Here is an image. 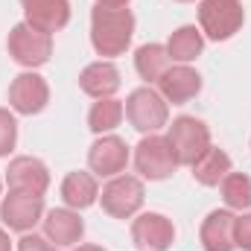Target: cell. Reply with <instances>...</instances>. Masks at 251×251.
Wrapping results in <instances>:
<instances>
[{"instance_id":"27","label":"cell","mask_w":251,"mask_h":251,"mask_svg":"<svg viewBox=\"0 0 251 251\" xmlns=\"http://www.w3.org/2000/svg\"><path fill=\"white\" fill-rule=\"evenodd\" d=\"M0 251H12V240H9V234L0 228Z\"/></svg>"},{"instance_id":"29","label":"cell","mask_w":251,"mask_h":251,"mask_svg":"<svg viewBox=\"0 0 251 251\" xmlns=\"http://www.w3.org/2000/svg\"><path fill=\"white\" fill-rule=\"evenodd\" d=\"M73 251H105V249H100V246H79V249H73Z\"/></svg>"},{"instance_id":"13","label":"cell","mask_w":251,"mask_h":251,"mask_svg":"<svg viewBox=\"0 0 251 251\" xmlns=\"http://www.w3.org/2000/svg\"><path fill=\"white\" fill-rule=\"evenodd\" d=\"M24 6V15H26V24L53 35L67 26L70 21V3L67 0H21Z\"/></svg>"},{"instance_id":"9","label":"cell","mask_w":251,"mask_h":251,"mask_svg":"<svg viewBox=\"0 0 251 251\" xmlns=\"http://www.w3.org/2000/svg\"><path fill=\"white\" fill-rule=\"evenodd\" d=\"M44 216V199L35 193H21V190H9V196L0 204V219L9 231L18 234H29Z\"/></svg>"},{"instance_id":"25","label":"cell","mask_w":251,"mask_h":251,"mask_svg":"<svg viewBox=\"0 0 251 251\" xmlns=\"http://www.w3.org/2000/svg\"><path fill=\"white\" fill-rule=\"evenodd\" d=\"M234 240H237V249L251 251V213H243V216H237Z\"/></svg>"},{"instance_id":"4","label":"cell","mask_w":251,"mask_h":251,"mask_svg":"<svg viewBox=\"0 0 251 251\" xmlns=\"http://www.w3.org/2000/svg\"><path fill=\"white\" fill-rule=\"evenodd\" d=\"M6 47H9V56L21 67L35 70V67L50 62V56H53V35H47V32H41V29H35V26H29L24 21V24L12 26Z\"/></svg>"},{"instance_id":"14","label":"cell","mask_w":251,"mask_h":251,"mask_svg":"<svg viewBox=\"0 0 251 251\" xmlns=\"http://www.w3.org/2000/svg\"><path fill=\"white\" fill-rule=\"evenodd\" d=\"M234 228H237V216L231 210H210L207 219L201 222L199 240L204 251H234L237 240H234Z\"/></svg>"},{"instance_id":"6","label":"cell","mask_w":251,"mask_h":251,"mask_svg":"<svg viewBox=\"0 0 251 251\" xmlns=\"http://www.w3.org/2000/svg\"><path fill=\"white\" fill-rule=\"evenodd\" d=\"M126 117L140 134H155L158 128H164L170 120V108L167 100L155 91V88H137L128 94L126 100Z\"/></svg>"},{"instance_id":"20","label":"cell","mask_w":251,"mask_h":251,"mask_svg":"<svg viewBox=\"0 0 251 251\" xmlns=\"http://www.w3.org/2000/svg\"><path fill=\"white\" fill-rule=\"evenodd\" d=\"M201 50H204V35H201V29H196V26H178V29L170 35V41H167L170 59L178 62V64L196 62V59L201 56Z\"/></svg>"},{"instance_id":"5","label":"cell","mask_w":251,"mask_h":251,"mask_svg":"<svg viewBox=\"0 0 251 251\" xmlns=\"http://www.w3.org/2000/svg\"><path fill=\"white\" fill-rule=\"evenodd\" d=\"M134 167L140 173V178L149 181H164L178 170V158L170 146L167 137L161 134H146L137 146H134Z\"/></svg>"},{"instance_id":"7","label":"cell","mask_w":251,"mask_h":251,"mask_svg":"<svg viewBox=\"0 0 251 251\" xmlns=\"http://www.w3.org/2000/svg\"><path fill=\"white\" fill-rule=\"evenodd\" d=\"M143 181L134 178V176H114L102 193H100V201H102V210L114 219H128L134 216L140 207H143Z\"/></svg>"},{"instance_id":"2","label":"cell","mask_w":251,"mask_h":251,"mask_svg":"<svg viewBox=\"0 0 251 251\" xmlns=\"http://www.w3.org/2000/svg\"><path fill=\"white\" fill-rule=\"evenodd\" d=\"M246 24V12L240 0H201L199 3V26L210 41L234 38Z\"/></svg>"},{"instance_id":"16","label":"cell","mask_w":251,"mask_h":251,"mask_svg":"<svg viewBox=\"0 0 251 251\" xmlns=\"http://www.w3.org/2000/svg\"><path fill=\"white\" fill-rule=\"evenodd\" d=\"M85 234V222L73 207H53L44 216V237L56 246H76Z\"/></svg>"},{"instance_id":"28","label":"cell","mask_w":251,"mask_h":251,"mask_svg":"<svg viewBox=\"0 0 251 251\" xmlns=\"http://www.w3.org/2000/svg\"><path fill=\"white\" fill-rule=\"evenodd\" d=\"M100 6H128V0H97Z\"/></svg>"},{"instance_id":"26","label":"cell","mask_w":251,"mask_h":251,"mask_svg":"<svg viewBox=\"0 0 251 251\" xmlns=\"http://www.w3.org/2000/svg\"><path fill=\"white\" fill-rule=\"evenodd\" d=\"M18 251H56V246L47 237H35V234H24L18 240Z\"/></svg>"},{"instance_id":"3","label":"cell","mask_w":251,"mask_h":251,"mask_svg":"<svg viewBox=\"0 0 251 251\" xmlns=\"http://www.w3.org/2000/svg\"><path fill=\"white\" fill-rule=\"evenodd\" d=\"M167 140L178 158V167H193L207 149H210V128L196 120V117H176L170 131H167Z\"/></svg>"},{"instance_id":"22","label":"cell","mask_w":251,"mask_h":251,"mask_svg":"<svg viewBox=\"0 0 251 251\" xmlns=\"http://www.w3.org/2000/svg\"><path fill=\"white\" fill-rule=\"evenodd\" d=\"M123 114H126V105L120 100L108 97V100L94 102V108L88 111V126H91L94 134H108V131H114L120 126Z\"/></svg>"},{"instance_id":"1","label":"cell","mask_w":251,"mask_h":251,"mask_svg":"<svg viewBox=\"0 0 251 251\" xmlns=\"http://www.w3.org/2000/svg\"><path fill=\"white\" fill-rule=\"evenodd\" d=\"M134 35V15L128 6H94L91 12V44L97 56H123Z\"/></svg>"},{"instance_id":"23","label":"cell","mask_w":251,"mask_h":251,"mask_svg":"<svg viewBox=\"0 0 251 251\" xmlns=\"http://www.w3.org/2000/svg\"><path fill=\"white\" fill-rule=\"evenodd\" d=\"M222 199L231 210H249L251 207V178L246 173H228L222 178Z\"/></svg>"},{"instance_id":"11","label":"cell","mask_w":251,"mask_h":251,"mask_svg":"<svg viewBox=\"0 0 251 251\" xmlns=\"http://www.w3.org/2000/svg\"><path fill=\"white\" fill-rule=\"evenodd\" d=\"M131 240L143 251H167L176 243V228L164 213H140L131 222Z\"/></svg>"},{"instance_id":"15","label":"cell","mask_w":251,"mask_h":251,"mask_svg":"<svg viewBox=\"0 0 251 251\" xmlns=\"http://www.w3.org/2000/svg\"><path fill=\"white\" fill-rule=\"evenodd\" d=\"M158 94L167 100V102H173V105H184L190 102L199 91H201V76L187 67V64H176V67H170L164 76H161V82H158Z\"/></svg>"},{"instance_id":"24","label":"cell","mask_w":251,"mask_h":251,"mask_svg":"<svg viewBox=\"0 0 251 251\" xmlns=\"http://www.w3.org/2000/svg\"><path fill=\"white\" fill-rule=\"evenodd\" d=\"M18 143V120L6 108H0V158H6Z\"/></svg>"},{"instance_id":"19","label":"cell","mask_w":251,"mask_h":251,"mask_svg":"<svg viewBox=\"0 0 251 251\" xmlns=\"http://www.w3.org/2000/svg\"><path fill=\"white\" fill-rule=\"evenodd\" d=\"M231 173V158H228V152H222V149H207L196 164H193V178L201 184V187H216V184H222V178Z\"/></svg>"},{"instance_id":"10","label":"cell","mask_w":251,"mask_h":251,"mask_svg":"<svg viewBox=\"0 0 251 251\" xmlns=\"http://www.w3.org/2000/svg\"><path fill=\"white\" fill-rule=\"evenodd\" d=\"M126 164H128V146L117 134H100L94 140V146L88 149V167H91V173H97L102 178L120 176Z\"/></svg>"},{"instance_id":"8","label":"cell","mask_w":251,"mask_h":251,"mask_svg":"<svg viewBox=\"0 0 251 251\" xmlns=\"http://www.w3.org/2000/svg\"><path fill=\"white\" fill-rule=\"evenodd\" d=\"M50 102V85L44 76H38L35 70H26L21 76L12 79L9 85V105L12 111L24 114V117H32V114H41Z\"/></svg>"},{"instance_id":"18","label":"cell","mask_w":251,"mask_h":251,"mask_svg":"<svg viewBox=\"0 0 251 251\" xmlns=\"http://www.w3.org/2000/svg\"><path fill=\"white\" fill-rule=\"evenodd\" d=\"M62 199H64V204L73 207V210H85V207H91V204L100 199L97 178H94L91 173H70V176H64Z\"/></svg>"},{"instance_id":"17","label":"cell","mask_w":251,"mask_h":251,"mask_svg":"<svg viewBox=\"0 0 251 251\" xmlns=\"http://www.w3.org/2000/svg\"><path fill=\"white\" fill-rule=\"evenodd\" d=\"M120 70L111 62H94L79 73V88L94 100H108L120 91Z\"/></svg>"},{"instance_id":"30","label":"cell","mask_w":251,"mask_h":251,"mask_svg":"<svg viewBox=\"0 0 251 251\" xmlns=\"http://www.w3.org/2000/svg\"><path fill=\"white\" fill-rule=\"evenodd\" d=\"M178 3H190V0H178Z\"/></svg>"},{"instance_id":"21","label":"cell","mask_w":251,"mask_h":251,"mask_svg":"<svg viewBox=\"0 0 251 251\" xmlns=\"http://www.w3.org/2000/svg\"><path fill=\"white\" fill-rule=\"evenodd\" d=\"M170 53H167V47L164 44H143V47H137V53H134V67H137V73H140V79L143 82H161V76L170 70Z\"/></svg>"},{"instance_id":"12","label":"cell","mask_w":251,"mask_h":251,"mask_svg":"<svg viewBox=\"0 0 251 251\" xmlns=\"http://www.w3.org/2000/svg\"><path fill=\"white\" fill-rule=\"evenodd\" d=\"M6 184H9V190H21V193L44 196L47 187H50V170L44 167V161L29 158V155H21V158L9 161Z\"/></svg>"}]
</instances>
